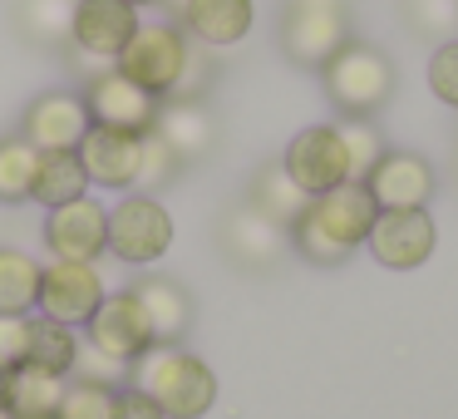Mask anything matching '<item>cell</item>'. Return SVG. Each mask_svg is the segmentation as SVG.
I'll return each mask as SVG.
<instances>
[{"mask_svg":"<svg viewBox=\"0 0 458 419\" xmlns=\"http://www.w3.org/2000/svg\"><path fill=\"white\" fill-rule=\"evenodd\" d=\"M114 415V385H99V380H70L60 395V409L55 419H109Z\"/></svg>","mask_w":458,"mask_h":419,"instance_id":"obj_28","label":"cell"},{"mask_svg":"<svg viewBox=\"0 0 458 419\" xmlns=\"http://www.w3.org/2000/svg\"><path fill=\"white\" fill-rule=\"evenodd\" d=\"M306 192L291 183V173L281 168V163H267V168L257 173V183H251V208L267 212L271 222H281V227H291V222L306 212Z\"/></svg>","mask_w":458,"mask_h":419,"instance_id":"obj_26","label":"cell"},{"mask_svg":"<svg viewBox=\"0 0 458 419\" xmlns=\"http://www.w3.org/2000/svg\"><path fill=\"white\" fill-rule=\"evenodd\" d=\"M375 218L379 202L369 198L365 183H340L306 202V212L286 227V242L316 267H340L355 247H365Z\"/></svg>","mask_w":458,"mask_h":419,"instance_id":"obj_1","label":"cell"},{"mask_svg":"<svg viewBox=\"0 0 458 419\" xmlns=\"http://www.w3.org/2000/svg\"><path fill=\"white\" fill-rule=\"evenodd\" d=\"M80 163L89 173L94 192H133L139 188V168H143V139L94 124L80 143Z\"/></svg>","mask_w":458,"mask_h":419,"instance_id":"obj_15","label":"cell"},{"mask_svg":"<svg viewBox=\"0 0 458 419\" xmlns=\"http://www.w3.org/2000/svg\"><path fill=\"white\" fill-rule=\"evenodd\" d=\"M30 350V316H0V365L21 370Z\"/></svg>","mask_w":458,"mask_h":419,"instance_id":"obj_34","label":"cell"},{"mask_svg":"<svg viewBox=\"0 0 458 419\" xmlns=\"http://www.w3.org/2000/svg\"><path fill=\"white\" fill-rule=\"evenodd\" d=\"M330 5H345V0H330Z\"/></svg>","mask_w":458,"mask_h":419,"instance_id":"obj_39","label":"cell"},{"mask_svg":"<svg viewBox=\"0 0 458 419\" xmlns=\"http://www.w3.org/2000/svg\"><path fill=\"white\" fill-rule=\"evenodd\" d=\"M129 5H139V11H148V5H163V0H129Z\"/></svg>","mask_w":458,"mask_h":419,"instance_id":"obj_38","label":"cell"},{"mask_svg":"<svg viewBox=\"0 0 458 419\" xmlns=\"http://www.w3.org/2000/svg\"><path fill=\"white\" fill-rule=\"evenodd\" d=\"M45 261L25 247H0V316H35Z\"/></svg>","mask_w":458,"mask_h":419,"instance_id":"obj_23","label":"cell"},{"mask_svg":"<svg viewBox=\"0 0 458 419\" xmlns=\"http://www.w3.org/2000/svg\"><path fill=\"white\" fill-rule=\"evenodd\" d=\"M109 291L114 286H109V277H104V261H45L35 316H50V321H60V326L84 330Z\"/></svg>","mask_w":458,"mask_h":419,"instance_id":"obj_7","label":"cell"},{"mask_svg":"<svg viewBox=\"0 0 458 419\" xmlns=\"http://www.w3.org/2000/svg\"><path fill=\"white\" fill-rule=\"evenodd\" d=\"M173 237V212L163 208L158 192H119V202H109V257L123 267H158L168 257Z\"/></svg>","mask_w":458,"mask_h":419,"instance_id":"obj_3","label":"cell"},{"mask_svg":"<svg viewBox=\"0 0 458 419\" xmlns=\"http://www.w3.org/2000/svg\"><path fill=\"white\" fill-rule=\"evenodd\" d=\"M163 5H173V25L202 50H232L257 21V0H163Z\"/></svg>","mask_w":458,"mask_h":419,"instance_id":"obj_13","label":"cell"},{"mask_svg":"<svg viewBox=\"0 0 458 419\" xmlns=\"http://www.w3.org/2000/svg\"><path fill=\"white\" fill-rule=\"evenodd\" d=\"M409 15H414L419 35H434L438 45L458 40V0H409Z\"/></svg>","mask_w":458,"mask_h":419,"instance_id":"obj_31","label":"cell"},{"mask_svg":"<svg viewBox=\"0 0 458 419\" xmlns=\"http://www.w3.org/2000/svg\"><path fill=\"white\" fill-rule=\"evenodd\" d=\"M188 55H192V40L173 21H143L133 30V40L123 45L114 70L123 80H133L139 90H148L153 99H173L182 70H188Z\"/></svg>","mask_w":458,"mask_h":419,"instance_id":"obj_5","label":"cell"},{"mask_svg":"<svg viewBox=\"0 0 458 419\" xmlns=\"http://www.w3.org/2000/svg\"><path fill=\"white\" fill-rule=\"evenodd\" d=\"M89 188V173L80 163V149H55V153H40L35 163V183H30V202L35 208H64V202L84 198Z\"/></svg>","mask_w":458,"mask_h":419,"instance_id":"obj_21","label":"cell"},{"mask_svg":"<svg viewBox=\"0 0 458 419\" xmlns=\"http://www.w3.org/2000/svg\"><path fill=\"white\" fill-rule=\"evenodd\" d=\"M109 419H168L158 405H153L143 389H133V385H119L114 389V415Z\"/></svg>","mask_w":458,"mask_h":419,"instance_id":"obj_36","label":"cell"},{"mask_svg":"<svg viewBox=\"0 0 458 419\" xmlns=\"http://www.w3.org/2000/svg\"><path fill=\"white\" fill-rule=\"evenodd\" d=\"M25 40L45 45V50H64L70 45V21H74V0H21L15 5Z\"/></svg>","mask_w":458,"mask_h":419,"instance_id":"obj_27","label":"cell"},{"mask_svg":"<svg viewBox=\"0 0 458 419\" xmlns=\"http://www.w3.org/2000/svg\"><path fill=\"white\" fill-rule=\"evenodd\" d=\"M0 415H11V370L0 365Z\"/></svg>","mask_w":458,"mask_h":419,"instance_id":"obj_37","label":"cell"},{"mask_svg":"<svg viewBox=\"0 0 458 419\" xmlns=\"http://www.w3.org/2000/svg\"><path fill=\"white\" fill-rule=\"evenodd\" d=\"M84 340H89L99 355L119 360V365H133L143 350L158 346L153 321H148V311H143V301L133 296V286H119V291L104 296V306L94 311L89 326H84Z\"/></svg>","mask_w":458,"mask_h":419,"instance_id":"obj_10","label":"cell"},{"mask_svg":"<svg viewBox=\"0 0 458 419\" xmlns=\"http://www.w3.org/2000/svg\"><path fill=\"white\" fill-rule=\"evenodd\" d=\"M208 80H212L208 50H202V45H192L188 70H182V80H178V90H173V99H202V94H208Z\"/></svg>","mask_w":458,"mask_h":419,"instance_id":"obj_35","label":"cell"},{"mask_svg":"<svg viewBox=\"0 0 458 419\" xmlns=\"http://www.w3.org/2000/svg\"><path fill=\"white\" fill-rule=\"evenodd\" d=\"M222 242H227V252L242 261V267H271V261L281 257V247H286V227L271 222L267 212H257L247 202V208H237L227 218Z\"/></svg>","mask_w":458,"mask_h":419,"instance_id":"obj_20","label":"cell"},{"mask_svg":"<svg viewBox=\"0 0 458 419\" xmlns=\"http://www.w3.org/2000/svg\"><path fill=\"white\" fill-rule=\"evenodd\" d=\"M340 139H345V153H350V183H365L369 168L389 153L385 139H379V129H375V124H365V119L340 124Z\"/></svg>","mask_w":458,"mask_h":419,"instance_id":"obj_29","label":"cell"},{"mask_svg":"<svg viewBox=\"0 0 458 419\" xmlns=\"http://www.w3.org/2000/svg\"><path fill=\"white\" fill-rule=\"evenodd\" d=\"M133 296H139L143 311H148L158 346H182V336H188V326H192V296L182 291V281L148 271V277L133 281Z\"/></svg>","mask_w":458,"mask_h":419,"instance_id":"obj_18","label":"cell"},{"mask_svg":"<svg viewBox=\"0 0 458 419\" xmlns=\"http://www.w3.org/2000/svg\"><path fill=\"white\" fill-rule=\"evenodd\" d=\"M320 80H326V99L335 104L340 114L369 119V114L385 109L389 94H394V64H389V55L375 50V45L350 40L345 50L320 70Z\"/></svg>","mask_w":458,"mask_h":419,"instance_id":"obj_4","label":"cell"},{"mask_svg":"<svg viewBox=\"0 0 458 419\" xmlns=\"http://www.w3.org/2000/svg\"><path fill=\"white\" fill-rule=\"evenodd\" d=\"M80 346H84V330L60 326V321H50V316H30V350H25V365L45 370V375H55V380H74Z\"/></svg>","mask_w":458,"mask_h":419,"instance_id":"obj_22","label":"cell"},{"mask_svg":"<svg viewBox=\"0 0 458 419\" xmlns=\"http://www.w3.org/2000/svg\"><path fill=\"white\" fill-rule=\"evenodd\" d=\"M74 380H99V385H129V365H119V360H109V355H99V350L84 340L80 346V365H74Z\"/></svg>","mask_w":458,"mask_h":419,"instance_id":"obj_33","label":"cell"},{"mask_svg":"<svg viewBox=\"0 0 458 419\" xmlns=\"http://www.w3.org/2000/svg\"><path fill=\"white\" fill-rule=\"evenodd\" d=\"M428 90H434L438 104L458 109V40H444L428 55Z\"/></svg>","mask_w":458,"mask_h":419,"instance_id":"obj_32","label":"cell"},{"mask_svg":"<svg viewBox=\"0 0 458 419\" xmlns=\"http://www.w3.org/2000/svg\"><path fill=\"white\" fill-rule=\"evenodd\" d=\"M0 419H11V415H0Z\"/></svg>","mask_w":458,"mask_h":419,"instance_id":"obj_40","label":"cell"},{"mask_svg":"<svg viewBox=\"0 0 458 419\" xmlns=\"http://www.w3.org/2000/svg\"><path fill=\"white\" fill-rule=\"evenodd\" d=\"M365 188H369V198L379 202V212L428 208V198H434V168H428V158H419V153L389 149L385 158L369 168Z\"/></svg>","mask_w":458,"mask_h":419,"instance_id":"obj_17","label":"cell"},{"mask_svg":"<svg viewBox=\"0 0 458 419\" xmlns=\"http://www.w3.org/2000/svg\"><path fill=\"white\" fill-rule=\"evenodd\" d=\"M153 133L178 153V163H192V158H202V153L212 149L217 124H212V114H208V104H202V99H163L158 129H153Z\"/></svg>","mask_w":458,"mask_h":419,"instance_id":"obj_19","label":"cell"},{"mask_svg":"<svg viewBox=\"0 0 458 419\" xmlns=\"http://www.w3.org/2000/svg\"><path fill=\"white\" fill-rule=\"evenodd\" d=\"M80 94H84V104H89V119L104 124V129H123V133H139V139L158 129L163 99H153L148 90H139L133 80H123L119 70L80 84Z\"/></svg>","mask_w":458,"mask_h":419,"instance_id":"obj_14","label":"cell"},{"mask_svg":"<svg viewBox=\"0 0 458 419\" xmlns=\"http://www.w3.org/2000/svg\"><path fill=\"white\" fill-rule=\"evenodd\" d=\"M281 168L291 173V183L306 198H320V192L350 183V153H345V139H340V124H310V129H301L286 143V153H281Z\"/></svg>","mask_w":458,"mask_h":419,"instance_id":"obj_9","label":"cell"},{"mask_svg":"<svg viewBox=\"0 0 458 419\" xmlns=\"http://www.w3.org/2000/svg\"><path fill=\"white\" fill-rule=\"evenodd\" d=\"M369 257L389 271H414L434 257L438 247V227L428 218V208H399V212H379L375 227L365 237Z\"/></svg>","mask_w":458,"mask_h":419,"instance_id":"obj_11","label":"cell"},{"mask_svg":"<svg viewBox=\"0 0 458 419\" xmlns=\"http://www.w3.org/2000/svg\"><path fill=\"white\" fill-rule=\"evenodd\" d=\"M350 45V15L330 0H291L281 15V50L306 70H326Z\"/></svg>","mask_w":458,"mask_h":419,"instance_id":"obj_6","label":"cell"},{"mask_svg":"<svg viewBox=\"0 0 458 419\" xmlns=\"http://www.w3.org/2000/svg\"><path fill=\"white\" fill-rule=\"evenodd\" d=\"M129 385L143 389L168 419H202L217 405V375L182 346H153L129 365Z\"/></svg>","mask_w":458,"mask_h":419,"instance_id":"obj_2","label":"cell"},{"mask_svg":"<svg viewBox=\"0 0 458 419\" xmlns=\"http://www.w3.org/2000/svg\"><path fill=\"white\" fill-rule=\"evenodd\" d=\"M89 129H94V119H89V104H84L80 90H45V94H35L21 114V133L40 153L80 149Z\"/></svg>","mask_w":458,"mask_h":419,"instance_id":"obj_12","label":"cell"},{"mask_svg":"<svg viewBox=\"0 0 458 419\" xmlns=\"http://www.w3.org/2000/svg\"><path fill=\"white\" fill-rule=\"evenodd\" d=\"M40 237L50 261H104L109 257V202L99 192H84L64 208H50Z\"/></svg>","mask_w":458,"mask_h":419,"instance_id":"obj_8","label":"cell"},{"mask_svg":"<svg viewBox=\"0 0 458 419\" xmlns=\"http://www.w3.org/2000/svg\"><path fill=\"white\" fill-rule=\"evenodd\" d=\"M35 163H40V149H35L21 129L0 133V208H21V202H30Z\"/></svg>","mask_w":458,"mask_h":419,"instance_id":"obj_24","label":"cell"},{"mask_svg":"<svg viewBox=\"0 0 458 419\" xmlns=\"http://www.w3.org/2000/svg\"><path fill=\"white\" fill-rule=\"evenodd\" d=\"M143 25V11L129 0H74L70 21V50L99 55V60L119 64L123 45L133 40V30Z\"/></svg>","mask_w":458,"mask_h":419,"instance_id":"obj_16","label":"cell"},{"mask_svg":"<svg viewBox=\"0 0 458 419\" xmlns=\"http://www.w3.org/2000/svg\"><path fill=\"white\" fill-rule=\"evenodd\" d=\"M70 380H55L45 370H11V419H55L60 409V395Z\"/></svg>","mask_w":458,"mask_h":419,"instance_id":"obj_25","label":"cell"},{"mask_svg":"<svg viewBox=\"0 0 458 419\" xmlns=\"http://www.w3.org/2000/svg\"><path fill=\"white\" fill-rule=\"evenodd\" d=\"M178 153L158 139V133H143V168H139V192H158L168 178H178Z\"/></svg>","mask_w":458,"mask_h":419,"instance_id":"obj_30","label":"cell"}]
</instances>
